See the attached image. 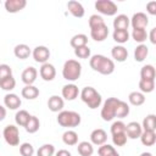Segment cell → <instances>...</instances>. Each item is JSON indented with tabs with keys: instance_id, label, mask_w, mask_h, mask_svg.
<instances>
[{
	"instance_id": "cell-1",
	"label": "cell",
	"mask_w": 156,
	"mask_h": 156,
	"mask_svg": "<svg viewBox=\"0 0 156 156\" xmlns=\"http://www.w3.org/2000/svg\"><path fill=\"white\" fill-rule=\"evenodd\" d=\"M90 67L99 72L100 74H104V76H108L111 73H113L115 71V62L111 60V58H107L106 56L104 55H94L91 56L90 61Z\"/></svg>"
},
{
	"instance_id": "cell-2",
	"label": "cell",
	"mask_w": 156,
	"mask_h": 156,
	"mask_svg": "<svg viewBox=\"0 0 156 156\" xmlns=\"http://www.w3.org/2000/svg\"><path fill=\"white\" fill-rule=\"evenodd\" d=\"M80 99L91 110L98 108L101 105V101H102V98H101L100 93H98V90H95L93 87L83 88L82 91H80Z\"/></svg>"
},
{
	"instance_id": "cell-3",
	"label": "cell",
	"mask_w": 156,
	"mask_h": 156,
	"mask_svg": "<svg viewBox=\"0 0 156 156\" xmlns=\"http://www.w3.org/2000/svg\"><path fill=\"white\" fill-rule=\"evenodd\" d=\"M82 65L77 60H67L62 67V76L68 82H74L80 77Z\"/></svg>"
},
{
	"instance_id": "cell-4",
	"label": "cell",
	"mask_w": 156,
	"mask_h": 156,
	"mask_svg": "<svg viewBox=\"0 0 156 156\" xmlns=\"http://www.w3.org/2000/svg\"><path fill=\"white\" fill-rule=\"evenodd\" d=\"M80 115L76 111H61L57 116V123L61 127L66 128H74L80 124Z\"/></svg>"
},
{
	"instance_id": "cell-5",
	"label": "cell",
	"mask_w": 156,
	"mask_h": 156,
	"mask_svg": "<svg viewBox=\"0 0 156 156\" xmlns=\"http://www.w3.org/2000/svg\"><path fill=\"white\" fill-rule=\"evenodd\" d=\"M118 101H119V99H117V98H108L104 102V106H102L101 112H100L101 118L104 121L110 122L116 117V108H117Z\"/></svg>"
},
{
	"instance_id": "cell-6",
	"label": "cell",
	"mask_w": 156,
	"mask_h": 156,
	"mask_svg": "<svg viewBox=\"0 0 156 156\" xmlns=\"http://www.w3.org/2000/svg\"><path fill=\"white\" fill-rule=\"evenodd\" d=\"M2 136L10 146H17L20 144V130L13 124H9L4 128Z\"/></svg>"
},
{
	"instance_id": "cell-7",
	"label": "cell",
	"mask_w": 156,
	"mask_h": 156,
	"mask_svg": "<svg viewBox=\"0 0 156 156\" xmlns=\"http://www.w3.org/2000/svg\"><path fill=\"white\" fill-rule=\"evenodd\" d=\"M95 9L106 16H113L117 13V5L111 0H98L95 1Z\"/></svg>"
},
{
	"instance_id": "cell-8",
	"label": "cell",
	"mask_w": 156,
	"mask_h": 156,
	"mask_svg": "<svg viewBox=\"0 0 156 156\" xmlns=\"http://www.w3.org/2000/svg\"><path fill=\"white\" fill-rule=\"evenodd\" d=\"M32 55H33V58H34L35 62L43 65V63L48 62V60L50 57V50L44 45H39V46L34 48Z\"/></svg>"
},
{
	"instance_id": "cell-9",
	"label": "cell",
	"mask_w": 156,
	"mask_h": 156,
	"mask_svg": "<svg viewBox=\"0 0 156 156\" xmlns=\"http://www.w3.org/2000/svg\"><path fill=\"white\" fill-rule=\"evenodd\" d=\"M133 29H145L149 24V18L144 12H136L133 15V17L129 20Z\"/></svg>"
},
{
	"instance_id": "cell-10",
	"label": "cell",
	"mask_w": 156,
	"mask_h": 156,
	"mask_svg": "<svg viewBox=\"0 0 156 156\" xmlns=\"http://www.w3.org/2000/svg\"><path fill=\"white\" fill-rule=\"evenodd\" d=\"M39 73H40V77L45 82H51V80H54V78L56 76V69H55L54 65L46 62V63L41 65V67L39 69Z\"/></svg>"
},
{
	"instance_id": "cell-11",
	"label": "cell",
	"mask_w": 156,
	"mask_h": 156,
	"mask_svg": "<svg viewBox=\"0 0 156 156\" xmlns=\"http://www.w3.org/2000/svg\"><path fill=\"white\" fill-rule=\"evenodd\" d=\"M143 133V128L141 124H139L138 122H129L128 124H126V135L129 139H136L140 138Z\"/></svg>"
},
{
	"instance_id": "cell-12",
	"label": "cell",
	"mask_w": 156,
	"mask_h": 156,
	"mask_svg": "<svg viewBox=\"0 0 156 156\" xmlns=\"http://www.w3.org/2000/svg\"><path fill=\"white\" fill-rule=\"evenodd\" d=\"M27 5V1L26 0H6L4 6H5V10L9 12V13H16L21 10H23Z\"/></svg>"
},
{
	"instance_id": "cell-13",
	"label": "cell",
	"mask_w": 156,
	"mask_h": 156,
	"mask_svg": "<svg viewBox=\"0 0 156 156\" xmlns=\"http://www.w3.org/2000/svg\"><path fill=\"white\" fill-rule=\"evenodd\" d=\"M107 35H108V28L105 23L102 26H99L96 28L90 29V37L95 41H104L107 38Z\"/></svg>"
},
{
	"instance_id": "cell-14",
	"label": "cell",
	"mask_w": 156,
	"mask_h": 156,
	"mask_svg": "<svg viewBox=\"0 0 156 156\" xmlns=\"http://www.w3.org/2000/svg\"><path fill=\"white\" fill-rule=\"evenodd\" d=\"M106 140H107V134H106V132H105L104 129H101V128L94 129V130L91 132V134H90V141H91V144H94V145L101 146V145H104V144L106 143Z\"/></svg>"
},
{
	"instance_id": "cell-15",
	"label": "cell",
	"mask_w": 156,
	"mask_h": 156,
	"mask_svg": "<svg viewBox=\"0 0 156 156\" xmlns=\"http://www.w3.org/2000/svg\"><path fill=\"white\" fill-rule=\"evenodd\" d=\"M37 76H38V71L37 68H34L33 66H29L27 67L23 72H22V82L26 84V85H33V83L35 82L37 79Z\"/></svg>"
},
{
	"instance_id": "cell-16",
	"label": "cell",
	"mask_w": 156,
	"mask_h": 156,
	"mask_svg": "<svg viewBox=\"0 0 156 156\" xmlns=\"http://www.w3.org/2000/svg\"><path fill=\"white\" fill-rule=\"evenodd\" d=\"M65 106L63 99L58 95H52L48 100V107L51 112H61Z\"/></svg>"
},
{
	"instance_id": "cell-17",
	"label": "cell",
	"mask_w": 156,
	"mask_h": 156,
	"mask_svg": "<svg viewBox=\"0 0 156 156\" xmlns=\"http://www.w3.org/2000/svg\"><path fill=\"white\" fill-rule=\"evenodd\" d=\"M67 9H68V11L71 12V15L74 16V17H77V18H82V17L84 16V13H85L83 5H82L80 2L76 1V0L68 1V2H67Z\"/></svg>"
},
{
	"instance_id": "cell-18",
	"label": "cell",
	"mask_w": 156,
	"mask_h": 156,
	"mask_svg": "<svg viewBox=\"0 0 156 156\" xmlns=\"http://www.w3.org/2000/svg\"><path fill=\"white\" fill-rule=\"evenodd\" d=\"M78 94H79V90L76 84H66L62 88V98L68 101L74 100L78 96Z\"/></svg>"
},
{
	"instance_id": "cell-19",
	"label": "cell",
	"mask_w": 156,
	"mask_h": 156,
	"mask_svg": "<svg viewBox=\"0 0 156 156\" xmlns=\"http://www.w3.org/2000/svg\"><path fill=\"white\" fill-rule=\"evenodd\" d=\"M4 104H5V106L7 107V108H10V110H17L20 106H21V99L16 95V94H13V93H9V94H6L5 96H4Z\"/></svg>"
},
{
	"instance_id": "cell-20",
	"label": "cell",
	"mask_w": 156,
	"mask_h": 156,
	"mask_svg": "<svg viewBox=\"0 0 156 156\" xmlns=\"http://www.w3.org/2000/svg\"><path fill=\"white\" fill-rule=\"evenodd\" d=\"M111 55L117 62H124L128 57V50L122 45H116L112 48Z\"/></svg>"
},
{
	"instance_id": "cell-21",
	"label": "cell",
	"mask_w": 156,
	"mask_h": 156,
	"mask_svg": "<svg viewBox=\"0 0 156 156\" xmlns=\"http://www.w3.org/2000/svg\"><path fill=\"white\" fill-rule=\"evenodd\" d=\"M13 54H15V56H16L17 58H20V60H26V58L29 57V55L32 54V51H30V49H29L28 45H26V44H18V45L15 46Z\"/></svg>"
},
{
	"instance_id": "cell-22",
	"label": "cell",
	"mask_w": 156,
	"mask_h": 156,
	"mask_svg": "<svg viewBox=\"0 0 156 156\" xmlns=\"http://www.w3.org/2000/svg\"><path fill=\"white\" fill-rule=\"evenodd\" d=\"M130 22H129V18L127 15H118L115 20H113V28L115 29H127L128 30V27H129Z\"/></svg>"
},
{
	"instance_id": "cell-23",
	"label": "cell",
	"mask_w": 156,
	"mask_h": 156,
	"mask_svg": "<svg viewBox=\"0 0 156 156\" xmlns=\"http://www.w3.org/2000/svg\"><path fill=\"white\" fill-rule=\"evenodd\" d=\"M156 77V71L152 65H145L140 69V79H146V80H155Z\"/></svg>"
},
{
	"instance_id": "cell-24",
	"label": "cell",
	"mask_w": 156,
	"mask_h": 156,
	"mask_svg": "<svg viewBox=\"0 0 156 156\" xmlns=\"http://www.w3.org/2000/svg\"><path fill=\"white\" fill-rule=\"evenodd\" d=\"M140 141L145 146H152L156 143V133L151 130H143L140 135Z\"/></svg>"
},
{
	"instance_id": "cell-25",
	"label": "cell",
	"mask_w": 156,
	"mask_h": 156,
	"mask_svg": "<svg viewBox=\"0 0 156 156\" xmlns=\"http://www.w3.org/2000/svg\"><path fill=\"white\" fill-rule=\"evenodd\" d=\"M21 94L27 100H34V99H37L39 96V89L37 87H34V85H26L22 89Z\"/></svg>"
},
{
	"instance_id": "cell-26",
	"label": "cell",
	"mask_w": 156,
	"mask_h": 156,
	"mask_svg": "<svg viewBox=\"0 0 156 156\" xmlns=\"http://www.w3.org/2000/svg\"><path fill=\"white\" fill-rule=\"evenodd\" d=\"M77 151L80 156H91L94 154V147L91 143L88 141H80L77 146Z\"/></svg>"
},
{
	"instance_id": "cell-27",
	"label": "cell",
	"mask_w": 156,
	"mask_h": 156,
	"mask_svg": "<svg viewBox=\"0 0 156 156\" xmlns=\"http://www.w3.org/2000/svg\"><path fill=\"white\" fill-rule=\"evenodd\" d=\"M149 54V48L144 44H139L134 50V58L136 62H143Z\"/></svg>"
},
{
	"instance_id": "cell-28",
	"label": "cell",
	"mask_w": 156,
	"mask_h": 156,
	"mask_svg": "<svg viewBox=\"0 0 156 156\" xmlns=\"http://www.w3.org/2000/svg\"><path fill=\"white\" fill-rule=\"evenodd\" d=\"M112 38H113V40L116 43L124 44L129 39V33H128L127 29H115L113 30V34H112Z\"/></svg>"
},
{
	"instance_id": "cell-29",
	"label": "cell",
	"mask_w": 156,
	"mask_h": 156,
	"mask_svg": "<svg viewBox=\"0 0 156 156\" xmlns=\"http://www.w3.org/2000/svg\"><path fill=\"white\" fill-rule=\"evenodd\" d=\"M71 46L77 49V48H82V46H85L88 44V37L85 34H76L71 38V41H69Z\"/></svg>"
},
{
	"instance_id": "cell-30",
	"label": "cell",
	"mask_w": 156,
	"mask_h": 156,
	"mask_svg": "<svg viewBox=\"0 0 156 156\" xmlns=\"http://www.w3.org/2000/svg\"><path fill=\"white\" fill-rule=\"evenodd\" d=\"M30 118V115L28 111L26 110H20L16 112V116H15V121H16V124L20 126V127H26V124L28 123Z\"/></svg>"
},
{
	"instance_id": "cell-31",
	"label": "cell",
	"mask_w": 156,
	"mask_h": 156,
	"mask_svg": "<svg viewBox=\"0 0 156 156\" xmlns=\"http://www.w3.org/2000/svg\"><path fill=\"white\" fill-rule=\"evenodd\" d=\"M62 141L68 146H73L78 143V134L74 130H66L62 134Z\"/></svg>"
},
{
	"instance_id": "cell-32",
	"label": "cell",
	"mask_w": 156,
	"mask_h": 156,
	"mask_svg": "<svg viewBox=\"0 0 156 156\" xmlns=\"http://www.w3.org/2000/svg\"><path fill=\"white\" fill-rule=\"evenodd\" d=\"M141 128H143V130H151V132H155V130H156V116H155V115H147V116L143 119Z\"/></svg>"
},
{
	"instance_id": "cell-33",
	"label": "cell",
	"mask_w": 156,
	"mask_h": 156,
	"mask_svg": "<svg viewBox=\"0 0 156 156\" xmlns=\"http://www.w3.org/2000/svg\"><path fill=\"white\" fill-rule=\"evenodd\" d=\"M128 100L133 106H140L145 102V95L140 91H132L128 95Z\"/></svg>"
},
{
	"instance_id": "cell-34",
	"label": "cell",
	"mask_w": 156,
	"mask_h": 156,
	"mask_svg": "<svg viewBox=\"0 0 156 156\" xmlns=\"http://www.w3.org/2000/svg\"><path fill=\"white\" fill-rule=\"evenodd\" d=\"M129 115V106L127 102L119 100L117 104V108H116V117L117 118H124Z\"/></svg>"
},
{
	"instance_id": "cell-35",
	"label": "cell",
	"mask_w": 156,
	"mask_h": 156,
	"mask_svg": "<svg viewBox=\"0 0 156 156\" xmlns=\"http://www.w3.org/2000/svg\"><path fill=\"white\" fill-rule=\"evenodd\" d=\"M99 156H119V154L116 151V149L108 144H104L98 150Z\"/></svg>"
},
{
	"instance_id": "cell-36",
	"label": "cell",
	"mask_w": 156,
	"mask_h": 156,
	"mask_svg": "<svg viewBox=\"0 0 156 156\" xmlns=\"http://www.w3.org/2000/svg\"><path fill=\"white\" fill-rule=\"evenodd\" d=\"M39 127H40V122H39V119H38V117H37V116H30V118H29V121H28V123L26 124L24 128H26V130H27L28 133L33 134V133L38 132Z\"/></svg>"
},
{
	"instance_id": "cell-37",
	"label": "cell",
	"mask_w": 156,
	"mask_h": 156,
	"mask_svg": "<svg viewBox=\"0 0 156 156\" xmlns=\"http://www.w3.org/2000/svg\"><path fill=\"white\" fill-rule=\"evenodd\" d=\"M139 89L140 93H151L155 89V80H146V79H140L139 80Z\"/></svg>"
},
{
	"instance_id": "cell-38",
	"label": "cell",
	"mask_w": 156,
	"mask_h": 156,
	"mask_svg": "<svg viewBox=\"0 0 156 156\" xmlns=\"http://www.w3.org/2000/svg\"><path fill=\"white\" fill-rule=\"evenodd\" d=\"M54 154L55 146L52 144H44L37 151V156H54Z\"/></svg>"
},
{
	"instance_id": "cell-39",
	"label": "cell",
	"mask_w": 156,
	"mask_h": 156,
	"mask_svg": "<svg viewBox=\"0 0 156 156\" xmlns=\"http://www.w3.org/2000/svg\"><path fill=\"white\" fill-rule=\"evenodd\" d=\"M16 87V80L12 76L7 77V78H4L2 80H0V88L2 90H6V91H11L12 89H15Z\"/></svg>"
},
{
	"instance_id": "cell-40",
	"label": "cell",
	"mask_w": 156,
	"mask_h": 156,
	"mask_svg": "<svg viewBox=\"0 0 156 156\" xmlns=\"http://www.w3.org/2000/svg\"><path fill=\"white\" fill-rule=\"evenodd\" d=\"M132 38H133L136 43L143 44V43L147 39V33H146L145 29H133V32H132Z\"/></svg>"
},
{
	"instance_id": "cell-41",
	"label": "cell",
	"mask_w": 156,
	"mask_h": 156,
	"mask_svg": "<svg viewBox=\"0 0 156 156\" xmlns=\"http://www.w3.org/2000/svg\"><path fill=\"white\" fill-rule=\"evenodd\" d=\"M127 135L126 133H118V134H112V143L116 146H124L127 144Z\"/></svg>"
},
{
	"instance_id": "cell-42",
	"label": "cell",
	"mask_w": 156,
	"mask_h": 156,
	"mask_svg": "<svg viewBox=\"0 0 156 156\" xmlns=\"http://www.w3.org/2000/svg\"><path fill=\"white\" fill-rule=\"evenodd\" d=\"M20 154L21 156H33L34 154V147L30 143H23L20 146Z\"/></svg>"
},
{
	"instance_id": "cell-43",
	"label": "cell",
	"mask_w": 156,
	"mask_h": 156,
	"mask_svg": "<svg viewBox=\"0 0 156 156\" xmlns=\"http://www.w3.org/2000/svg\"><path fill=\"white\" fill-rule=\"evenodd\" d=\"M104 23H105L104 22V18L101 16H99V15H91L89 17V27H90V29L96 28L99 26H102Z\"/></svg>"
},
{
	"instance_id": "cell-44",
	"label": "cell",
	"mask_w": 156,
	"mask_h": 156,
	"mask_svg": "<svg viewBox=\"0 0 156 156\" xmlns=\"http://www.w3.org/2000/svg\"><path fill=\"white\" fill-rule=\"evenodd\" d=\"M74 55L78 58H88L90 56V49L88 48V45L82 46V48H77V49H74Z\"/></svg>"
},
{
	"instance_id": "cell-45",
	"label": "cell",
	"mask_w": 156,
	"mask_h": 156,
	"mask_svg": "<svg viewBox=\"0 0 156 156\" xmlns=\"http://www.w3.org/2000/svg\"><path fill=\"white\" fill-rule=\"evenodd\" d=\"M118 133H126V124L122 121H116L111 126V134H118Z\"/></svg>"
},
{
	"instance_id": "cell-46",
	"label": "cell",
	"mask_w": 156,
	"mask_h": 156,
	"mask_svg": "<svg viewBox=\"0 0 156 156\" xmlns=\"http://www.w3.org/2000/svg\"><path fill=\"white\" fill-rule=\"evenodd\" d=\"M10 76H12V68L6 63L0 65V80H2L4 78H7Z\"/></svg>"
},
{
	"instance_id": "cell-47",
	"label": "cell",
	"mask_w": 156,
	"mask_h": 156,
	"mask_svg": "<svg viewBox=\"0 0 156 156\" xmlns=\"http://www.w3.org/2000/svg\"><path fill=\"white\" fill-rule=\"evenodd\" d=\"M146 11L150 15H156V1H150L146 4Z\"/></svg>"
},
{
	"instance_id": "cell-48",
	"label": "cell",
	"mask_w": 156,
	"mask_h": 156,
	"mask_svg": "<svg viewBox=\"0 0 156 156\" xmlns=\"http://www.w3.org/2000/svg\"><path fill=\"white\" fill-rule=\"evenodd\" d=\"M149 39H150L151 44H156V28H152V29L150 30Z\"/></svg>"
},
{
	"instance_id": "cell-49",
	"label": "cell",
	"mask_w": 156,
	"mask_h": 156,
	"mask_svg": "<svg viewBox=\"0 0 156 156\" xmlns=\"http://www.w3.org/2000/svg\"><path fill=\"white\" fill-rule=\"evenodd\" d=\"M55 156H72V155H71V152H69V151H67V150L62 149V150H58V151L55 154Z\"/></svg>"
},
{
	"instance_id": "cell-50",
	"label": "cell",
	"mask_w": 156,
	"mask_h": 156,
	"mask_svg": "<svg viewBox=\"0 0 156 156\" xmlns=\"http://www.w3.org/2000/svg\"><path fill=\"white\" fill-rule=\"evenodd\" d=\"M5 117H6V108H5L4 106H1V105H0V122H1V121H4V119H5Z\"/></svg>"
},
{
	"instance_id": "cell-51",
	"label": "cell",
	"mask_w": 156,
	"mask_h": 156,
	"mask_svg": "<svg viewBox=\"0 0 156 156\" xmlns=\"http://www.w3.org/2000/svg\"><path fill=\"white\" fill-rule=\"evenodd\" d=\"M140 156H152V154L151 152H141Z\"/></svg>"
}]
</instances>
